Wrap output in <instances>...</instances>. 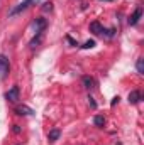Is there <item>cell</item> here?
<instances>
[{
    "label": "cell",
    "mask_w": 144,
    "mask_h": 145,
    "mask_svg": "<svg viewBox=\"0 0 144 145\" xmlns=\"http://www.w3.org/2000/svg\"><path fill=\"white\" fill-rule=\"evenodd\" d=\"M9 72H10V63H9V59L3 54H0V78L2 79L7 78Z\"/></svg>",
    "instance_id": "6da1fadb"
},
{
    "label": "cell",
    "mask_w": 144,
    "mask_h": 145,
    "mask_svg": "<svg viewBox=\"0 0 144 145\" xmlns=\"http://www.w3.org/2000/svg\"><path fill=\"white\" fill-rule=\"evenodd\" d=\"M31 3H32V0H24L22 3H19V5H17L15 8H12V10L9 12V17H14V15L20 14V12H24V10H26V8H27V7L31 5Z\"/></svg>",
    "instance_id": "7a4b0ae2"
},
{
    "label": "cell",
    "mask_w": 144,
    "mask_h": 145,
    "mask_svg": "<svg viewBox=\"0 0 144 145\" xmlns=\"http://www.w3.org/2000/svg\"><path fill=\"white\" fill-rule=\"evenodd\" d=\"M32 29H34V34H42V31L46 29V19H36L32 22Z\"/></svg>",
    "instance_id": "3957f363"
},
{
    "label": "cell",
    "mask_w": 144,
    "mask_h": 145,
    "mask_svg": "<svg viewBox=\"0 0 144 145\" xmlns=\"http://www.w3.org/2000/svg\"><path fill=\"white\" fill-rule=\"evenodd\" d=\"M5 100L7 101H17L19 100V86H14V88H10L7 93H5Z\"/></svg>",
    "instance_id": "277c9868"
},
{
    "label": "cell",
    "mask_w": 144,
    "mask_h": 145,
    "mask_svg": "<svg viewBox=\"0 0 144 145\" xmlns=\"http://www.w3.org/2000/svg\"><path fill=\"white\" fill-rule=\"evenodd\" d=\"M15 113L20 115V116H29V115H34V110L29 108L27 105H19V106L15 108Z\"/></svg>",
    "instance_id": "5b68a950"
},
{
    "label": "cell",
    "mask_w": 144,
    "mask_h": 145,
    "mask_svg": "<svg viewBox=\"0 0 144 145\" xmlns=\"http://www.w3.org/2000/svg\"><path fill=\"white\" fill-rule=\"evenodd\" d=\"M141 17H143V7H137V8L134 10V14L129 17V24H131V25H136Z\"/></svg>",
    "instance_id": "8992f818"
},
{
    "label": "cell",
    "mask_w": 144,
    "mask_h": 145,
    "mask_svg": "<svg viewBox=\"0 0 144 145\" xmlns=\"http://www.w3.org/2000/svg\"><path fill=\"white\" fill-rule=\"evenodd\" d=\"M102 29H104V27H102V24H100V22H97V20L90 24V32H92V34H95V36L102 34Z\"/></svg>",
    "instance_id": "52a82bcc"
},
{
    "label": "cell",
    "mask_w": 144,
    "mask_h": 145,
    "mask_svg": "<svg viewBox=\"0 0 144 145\" xmlns=\"http://www.w3.org/2000/svg\"><path fill=\"white\" fill-rule=\"evenodd\" d=\"M139 101H141V93H139L137 89L131 91V93H129V103L136 105V103H139Z\"/></svg>",
    "instance_id": "ba28073f"
},
{
    "label": "cell",
    "mask_w": 144,
    "mask_h": 145,
    "mask_svg": "<svg viewBox=\"0 0 144 145\" xmlns=\"http://www.w3.org/2000/svg\"><path fill=\"white\" fill-rule=\"evenodd\" d=\"M83 86H85L87 89H92V88H93V79H92L90 76H83Z\"/></svg>",
    "instance_id": "9c48e42d"
},
{
    "label": "cell",
    "mask_w": 144,
    "mask_h": 145,
    "mask_svg": "<svg viewBox=\"0 0 144 145\" xmlns=\"http://www.w3.org/2000/svg\"><path fill=\"white\" fill-rule=\"evenodd\" d=\"M93 123H95V127H104V125H105V118H104L102 115H95Z\"/></svg>",
    "instance_id": "30bf717a"
},
{
    "label": "cell",
    "mask_w": 144,
    "mask_h": 145,
    "mask_svg": "<svg viewBox=\"0 0 144 145\" xmlns=\"http://www.w3.org/2000/svg\"><path fill=\"white\" fill-rule=\"evenodd\" d=\"M48 138H49V142H56L59 138V130H51L48 133Z\"/></svg>",
    "instance_id": "8fae6325"
},
{
    "label": "cell",
    "mask_w": 144,
    "mask_h": 145,
    "mask_svg": "<svg viewBox=\"0 0 144 145\" xmlns=\"http://www.w3.org/2000/svg\"><path fill=\"white\" fill-rule=\"evenodd\" d=\"M136 69H137L139 74H143V72H144V59H143V57H139V59H137V63H136Z\"/></svg>",
    "instance_id": "7c38bea8"
},
{
    "label": "cell",
    "mask_w": 144,
    "mask_h": 145,
    "mask_svg": "<svg viewBox=\"0 0 144 145\" xmlns=\"http://www.w3.org/2000/svg\"><path fill=\"white\" fill-rule=\"evenodd\" d=\"M102 36H105V37L110 39V37L115 36V31H114V29H102Z\"/></svg>",
    "instance_id": "4fadbf2b"
},
{
    "label": "cell",
    "mask_w": 144,
    "mask_h": 145,
    "mask_svg": "<svg viewBox=\"0 0 144 145\" xmlns=\"http://www.w3.org/2000/svg\"><path fill=\"white\" fill-rule=\"evenodd\" d=\"M41 39H42V34H37V36L34 37V39H32L31 42H29V46H31V47H36L37 44L41 42Z\"/></svg>",
    "instance_id": "5bb4252c"
},
{
    "label": "cell",
    "mask_w": 144,
    "mask_h": 145,
    "mask_svg": "<svg viewBox=\"0 0 144 145\" xmlns=\"http://www.w3.org/2000/svg\"><path fill=\"white\" fill-rule=\"evenodd\" d=\"M81 47H83V49H92V47H95V40H93V39H90V40H87Z\"/></svg>",
    "instance_id": "9a60e30c"
},
{
    "label": "cell",
    "mask_w": 144,
    "mask_h": 145,
    "mask_svg": "<svg viewBox=\"0 0 144 145\" xmlns=\"http://www.w3.org/2000/svg\"><path fill=\"white\" fill-rule=\"evenodd\" d=\"M42 10H44V12H48V10H53V3H51V2H46V3L42 5Z\"/></svg>",
    "instance_id": "2e32d148"
},
{
    "label": "cell",
    "mask_w": 144,
    "mask_h": 145,
    "mask_svg": "<svg viewBox=\"0 0 144 145\" xmlns=\"http://www.w3.org/2000/svg\"><path fill=\"white\" fill-rule=\"evenodd\" d=\"M66 40H68V42H70L71 46H78V44H76V40H75V39H71V37H70V36L66 37Z\"/></svg>",
    "instance_id": "e0dca14e"
},
{
    "label": "cell",
    "mask_w": 144,
    "mask_h": 145,
    "mask_svg": "<svg viewBox=\"0 0 144 145\" xmlns=\"http://www.w3.org/2000/svg\"><path fill=\"white\" fill-rule=\"evenodd\" d=\"M119 100H120V98H119V96H115V98L112 100V103H110V105H112V106H114V105H117V103H119Z\"/></svg>",
    "instance_id": "ac0fdd59"
},
{
    "label": "cell",
    "mask_w": 144,
    "mask_h": 145,
    "mask_svg": "<svg viewBox=\"0 0 144 145\" xmlns=\"http://www.w3.org/2000/svg\"><path fill=\"white\" fill-rule=\"evenodd\" d=\"M88 100H90V106H92V108H97V103L93 101V98H88Z\"/></svg>",
    "instance_id": "d6986e66"
},
{
    "label": "cell",
    "mask_w": 144,
    "mask_h": 145,
    "mask_svg": "<svg viewBox=\"0 0 144 145\" xmlns=\"http://www.w3.org/2000/svg\"><path fill=\"white\" fill-rule=\"evenodd\" d=\"M14 132H15V133H19V132H20V128H19V125H14Z\"/></svg>",
    "instance_id": "ffe728a7"
},
{
    "label": "cell",
    "mask_w": 144,
    "mask_h": 145,
    "mask_svg": "<svg viewBox=\"0 0 144 145\" xmlns=\"http://www.w3.org/2000/svg\"><path fill=\"white\" fill-rule=\"evenodd\" d=\"M108 2H110V0H108Z\"/></svg>",
    "instance_id": "44dd1931"
}]
</instances>
